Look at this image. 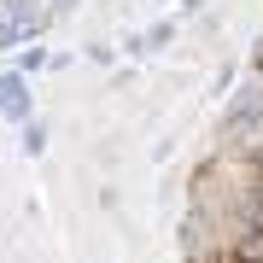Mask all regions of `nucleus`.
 I'll list each match as a JSON object with an SVG mask.
<instances>
[{
	"mask_svg": "<svg viewBox=\"0 0 263 263\" xmlns=\"http://www.w3.org/2000/svg\"><path fill=\"white\" fill-rule=\"evenodd\" d=\"M0 111H6L12 123H29V82H24V70L0 76Z\"/></svg>",
	"mask_w": 263,
	"mask_h": 263,
	"instance_id": "nucleus-1",
	"label": "nucleus"
},
{
	"mask_svg": "<svg viewBox=\"0 0 263 263\" xmlns=\"http://www.w3.org/2000/svg\"><path fill=\"white\" fill-rule=\"evenodd\" d=\"M41 65H53V53H47V47H24V59H18V70L29 76V70H41Z\"/></svg>",
	"mask_w": 263,
	"mask_h": 263,
	"instance_id": "nucleus-2",
	"label": "nucleus"
},
{
	"mask_svg": "<svg viewBox=\"0 0 263 263\" xmlns=\"http://www.w3.org/2000/svg\"><path fill=\"white\" fill-rule=\"evenodd\" d=\"M24 152H47V129L41 123H24Z\"/></svg>",
	"mask_w": 263,
	"mask_h": 263,
	"instance_id": "nucleus-3",
	"label": "nucleus"
}]
</instances>
